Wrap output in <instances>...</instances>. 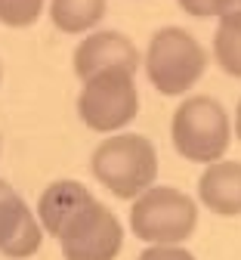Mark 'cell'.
<instances>
[{
  "label": "cell",
  "mask_w": 241,
  "mask_h": 260,
  "mask_svg": "<svg viewBox=\"0 0 241 260\" xmlns=\"http://www.w3.org/2000/svg\"><path fill=\"white\" fill-rule=\"evenodd\" d=\"M93 177L118 199H140L155 186L158 152L143 134H115L99 143L90 158Z\"/></svg>",
  "instance_id": "6da1fadb"
},
{
  "label": "cell",
  "mask_w": 241,
  "mask_h": 260,
  "mask_svg": "<svg viewBox=\"0 0 241 260\" xmlns=\"http://www.w3.org/2000/svg\"><path fill=\"white\" fill-rule=\"evenodd\" d=\"M170 140H174V149L186 161L217 165V161H223L232 140L229 115L214 96H189L174 112Z\"/></svg>",
  "instance_id": "7a4b0ae2"
},
{
  "label": "cell",
  "mask_w": 241,
  "mask_h": 260,
  "mask_svg": "<svg viewBox=\"0 0 241 260\" xmlns=\"http://www.w3.org/2000/svg\"><path fill=\"white\" fill-rule=\"evenodd\" d=\"M204 69H208V53L186 28L167 25L152 35L146 50V75L158 93L164 96L189 93L201 81Z\"/></svg>",
  "instance_id": "3957f363"
},
{
  "label": "cell",
  "mask_w": 241,
  "mask_h": 260,
  "mask_svg": "<svg viewBox=\"0 0 241 260\" xmlns=\"http://www.w3.org/2000/svg\"><path fill=\"white\" fill-rule=\"evenodd\" d=\"M198 226V205L174 186H152L130 208V230L149 245H183Z\"/></svg>",
  "instance_id": "277c9868"
},
{
  "label": "cell",
  "mask_w": 241,
  "mask_h": 260,
  "mask_svg": "<svg viewBox=\"0 0 241 260\" xmlns=\"http://www.w3.org/2000/svg\"><path fill=\"white\" fill-rule=\"evenodd\" d=\"M53 239L65 260H115L124 248V226L96 195H90Z\"/></svg>",
  "instance_id": "5b68a950"
},
{
  "label": "cell",
  "mask_w": 241,
  "mask_h": 260,
  "mask_svg": "<svg viewBox=\"0 0 241 260\" xmlns=\"http://www.w3.org/2000/svg\"><path fill=\"white\" fill-rule=\"evenodd\" d=\"M140 112V93L133 75L127 72H102L84 81L78 96V115L96 134H118Z\"/></svg>",
  "instance_id": "8992f818"
},
{
  "label": "cell",
  "mask_w": 241,
  "mask_h": 260,
  "mask_svg": "<svg viewBox=\"0 0 241 260\" xmlns=\"http://www.w3.org/2000/svg\"><path fill=\"white\" fill-rule=\"evenodd\" d=\"M44 245V230L38 223V214H31L25 199L0 180V254L10 260H25L38 254Z\"/></svg>",
  "instance_id": "52a82bcc"
},
{
  "label": "cell",
  "mask_w": 241,
  "mask_h": 260,
  "mask_svg": "<svg viewBox=\"0 0 241 260\" xmlns=\"http://www.w3.org/2000/svg\"><path fill=\"white\" fill-rule=\"evenodd\" d=\"M136 69H140V53H136L133 41L121 31H93L75 50V75L81 81L102 72L136 75Z\"/></svg>",
  "instance_id": "ba28073f"
},
{
  "label": "cell",
  "mask_w": 241,
  "mask_h": 260,
  "mask_svg": "<svg viewBox=\"0 0 241 260\" xmlns=\"http://www.w3.org/2000/svg\"><path fill=\"white\" fill-rule=\"evenodd\" d=\"M198 199L220 217L241 214V161H217L198 180Z\"/></svg>",
  "instance_id": "9c48e42d"
},
{
  "label": "cell",
  "mask_w": 241,
  "mask_h": 260,
  "mask_svg": "<svg viewBox=\"0 0 241 260\" xmlns=\"http://www.w3.org/2000/svg\"><path fill=\"white\" fill-rule=\"evenodd\" d=\"M90 189L78 180H56L41 192V202H38V223L47 236H56V230L72 217L87 199H90Z\"/></svg>",
  "instance_id": "30bf717a"
},
{
  "label": "cell",
  "mask_w": 241,
  "mask_h": 260,
  "mask_svg": "<svg viewBox=\"0 0 241 260\" xmlns=\"http://www.w3.org/2000/svg\"><path fill=\"white\" fill-rule=\"evenodd\" d=\"M109 0H50V19L65 35L93 31L106 16Z\"/></svg>",
  "instance_id": "8fae6325"
},
{
  "label": "cell",
  "mask_w": 241,
  "mask_h": 260,
  "mask_svg": "<svg viewBox=\"0 0 241 260\" xmlns=\"http://www.w3.org/2000/svg\"><path fill=\"white\" fill-rule=\"evenodd\" d=\"M214 59L226 75L241 78V13L220 16V28L214 35Z\"/></svg>",
  "instance_id": "7c38bea8"
},
{
  "label": "cell",
  "mask_w": 241,
  "mask_h": 260,
  "mask_svg": "<svg viewBox=\"0 0 241 260\" xmlns=\"http://www.w3.org/2000/svg\"><path fill=\"white\" fill-rule=\"evenodd\" d=\"M47 0H0V25L28 28L41 19Z\"/></svg>",
  "instance_id": "4fadbf2b"
},
{
  "label": "cell",
  "mask_w": 241,
  "mask_h": 260,
  "mask_svg": "<svg viewBox=\"0 0 241 260\" xmlns=\"http://www.w3.org/2000/svg\"><path fill=\"white\" fill-rule=\"evenodd\" d=\"M140 260H195V254L183 245H149L140 254Z\"/></svg>",
  "instance_id": "5bb4252c"
},
{
  "label": "cell",
  "mask_w": 241,
  "mask_h": 260,
  "mask_svg": "<svg viewBox=\"0 0 241 260\" xmlns=\"http://www.w3.org/2000/svg\"><path fill=\"white\" fill-rule=\"evenodd\" d=\"M223 4H226V0H180V7L189 16H195V19H214V16L220 19Z\"/></svg>",
  "instance_id": "9a60e30c"
},
{
  "label": "cell",
  "mask_w": 241,
  "mask_h": 260,
  "mask_svg": "<svg viewBox=\"0 0 241 260\" xmlns=\"http://www.w3.org/2000/svg\"><path fill=\"white\" fill-rule=\"evenodd\" d=\"M229 13H241V0H226L220 16H229Z\"/></svg>",
  "instance_id": "2e32d148"
},
{
  "label": "cell",
  "mask_w": 241,
  "mask_h": 260,
  "mask_svg": "<svg viewBox=\"0 0 241 260\" xmlns=\"http://www.w3.org/2000/svg\"><path fill=\"white\" fill-rule=\"evenodd\" d=\"M235 134L241 140V100H238V109H235Z\"/></svg>",
  "instance_id": "e0dca14e"
},
{
  "label": "cell",
  "mask_w": 241,
  "mask_h": 260,
  "mask_svg": "<svg viewBox=\"0 0 241 260\" xmlns=\"http://www.w3.org/2000/svg\"><path fill=\"white\" fill-rule=\"evenodd\" d=\"M0 78H4V72H0Z\"/></svg>",
  "instance_id": "ac0fdd59"
}]
</instances>
